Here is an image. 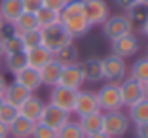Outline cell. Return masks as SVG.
I'll list each match as a JSON object with an SVG mask.
<instances>
[{
    "instance_id": "cell-22",
    "label": "cell",
    "mask_w": 148,
    "mask_h": 138,
    "mask_svg": "<svg viewBox=\"0 0 148 138\" xmlns=\"http://www.w3.org/2000/svg\"><path fill=\"white\" fill-rule=\"evenodd\" d=\"M80 127L86 134H91V133H99L103 131V112H93V114H87V116L80 117L78 119Z\"/></svg>"
},
{
    "instance_id": "cell-21",
    "label": "cell",
    "mask_w": 148,
    "mask_h": 138,
    "mask_svg": "<svg viewBox=\"0 0 148 138\" xmlns=\"http://www.w3.org/2000/svg\"><path fill=\"white\" fill-rule=\"evenodd\" d=\"M21 13H23L21 0H0V15H2L4 23L12 25Z\"/></svg>"
},
{
    "instance_id": "cell-7",
    "label": "cell",
    "mask_w": 148,
    "mask_h": 138,
    "mask_svg": "<svg viewBox=\"0 0 148 138\" xmlns=\"http://www.w3.org/2000/svg\"><path fill=\"white\" fill-rule=\"evenodd\" d=\"M76 95H78V91H74V89L53 85L51 91H49V104L65 110L66 114H72L74 112V102H76Z\"/></svg>"
},
{
    "instance_id": "cell-15",
    "label": "cell",
    "mask_w": 148,
    "mask_h": 138,
    "mask_svg": "<svg viewBox=\"0 0 148 138\" xmlns=\"http://www.w3.org/2000/svg\"><path fill=\"white\" fill-rule=\"evenodd\" d=\"M44 106H46V102H44L40 97L31 95L17 110H19V116H23V117H27V119H31V121H34V123H38L40 116H42Z\"/></svg>"
},
{
    "instance_id": "cell-37",
    "label": "cell",
    "mask_w": 148,
    "mask_h": 138,
    "mask_svg": "<svg viewBox=\"0 0 148 138\" xmlns=\"http://www.w3.org/2000/svg\"><path fill=\"white\" fill-rule=\"evenodd\" d=\"M114 4L123 12H129V10H133L137 6V0H114Z\"/></svg>"
},
{
    "instance_id": "cell-20",
    "label": "cell",
    "mask_w": 148,
    "mask_h": 138,
    "mask_svg": "<svg viewBox=\"0 0 148 138\" xmlns=\"http://www.w3.org/2000/svg\"><path fill=\"white\" fill-rule=\"evenodd\" d=\"M25 55H27V66H31L34 70H40L46 63H49L53 59V53L49 49H46L44 46L29 49V51H25Z\"/></svg>"
},
{
    "instance_id": "cell-41",
    "label": "cell",
    "mask_w": 148,
    "mask_h": 138,
    "mask_svg": "<svg viewBox=\"0 0 148 138\" xmlns=\"http://www.w3.org/2000/svg\"><path fill=\"white\" fill-rule=\"evenodd\" d=\"M86 138H108L103 131H99V133H91V134H86Z\"/></svg>"
},
{
    "instance_id": "cell-2",
    "label": "cell",
    "mask_w": 148,
    "mask_h": 138,
    "mask_svg": "<svg viewBox=\"0 0 148 138\" xmlns=\"http://www.w3.org/2000/svg\"><path fill=\"white\" fill-rule=\"evenodd\" d=\"M129 117L122 110L118 112H103V133L108 138H122L129 131Z\"/></svg>"
},
{
    "instance_id": "cell-31",
    "label": "cell",
    "mask_w": 148,
    "mask_h": 138,
    "mask_svg": "<svg viewBox=\"0 0 148 138\" xmlns=\"http://www.w3.org/2000/svg\"><path fill=\"white\" fill-rule=\"evenodd\" d=\"M21 36V42H23V49L29 51L32 48H38L42 46V30L40 29H34V30H29V32H23Z\"/></svg>"
},
{
    "instance_id": "cell-40",
    "label": "cell",
    "mask_w": 148,
    "mask_h": 138,
    "mask_svg": "<svg viewBox=\"0 0 148 138\" xmlns=\"http://www.w3.org/2000/svg\"><path fill=\"white\" fill-rule=\"evenodd\" d=\"M6 87H8V82H6V78H4V74H0V97L4 95V91H6Z\"/></svg>"
},
{
    "instance_id": "cell-45",
    "label": "cell",
    "mask_w": 148,
    "mask_h": 138,
    "mask_svg": "<svg viewBox=\"0 0 148 138\" xmlns=\"http://www.w3.org/2000/svg\"><path fill=\"white\" fill-rule=\"evenodd\" d=\"M2 25H4V19H2V15H0V29H2Z\"/></svg>"
},
{
    "instance_id": "cell-18",
    "label": "cell",
    "mask_w": 148,
    "mask_h": 138,
    "mask_svg": "<svg viewBox=\"0 0 148 138\" xmlns=\"http://www.w3.org/2000/svg\"><path fill=\"white\" fill-rule=\"evenodd\" d=\"M13 82H17L19 85H23L25 89H29L31 93H34L36 89H40L42 87V80H40V72L34 68H31V66H25V68L21 70V72H17L15 76H13Z\"/></svg>"
},
{
    "instance_id": "cell-35",
    "label": "cell",
    "mask_w": 148,
    "mask_h": 138,
    "mask_svg": "<svg viewBox=\"0 0 148 138\" xmlns=\"http://www.w3.org/2000/svg\"><path fill=\"white\" fill-rule=\"evenodd\" d=\"M21 4H23V12L34 13L36 10L42 8V0H21Z\"/></svg>"
},
{
    "instance_id": "cell-14",
    "label": "cell",
    "mask_w": 148,
    "mask_h": 138,
    "mask_svg": "<svg viewBox=\"0 0 148 138\" xmlns=\"http://www.w3.org/2000/svg\"><path fill=\"white\" fill-rule=\"evenodd\" d=\"M80 70H82L84 82H89V83L103 82V63L97 57H89L84 63H80Z\"/></svg>"
},
{
    "instance_id": "cell-9",
    "label": "cell",
    "mask_w": 148,
    "mask_h": 138,
    "mask_svg": "<svg viewBox=\"0 0 148 138\" xmlns=\"http://www.w3.org/2000/svg\"><path fill=\"white\" fill-rule=\"evenodd\" d=\"M84 4H86V17L91 27L103 25L108 19L110 10L106 0H84Z\"/></svg>"
},
{
    "instance_id": "cell-19",
    "label": "cell",
    "mask_w": 148,
    "mask_h": 138,
    "mask_svg": "<svg viewBox=\"0 0 148 138\" xmlns=\"http://www.w3.org/2000/svg\"><path fill=\"white\" fill-rule=\"evenodd\" d=\"M34 125H36L34 121L27 119V117H23V116H17L8 125L10 138H31L32 131H34Z\"/></svg>"
},
{
    "instance_id": "cell-47",
    "label": "cell",
    "mask_w": 148,
    "mask_h": 138,
    "mask_svg": "<svg viewBox=\"0 0 148 138\" xmlns=\"http://www.w3.org/2000/svg\"><path fill=\"white\" fill-rule=\"evenodd\" d=\"M146 51H148V49H146ZM146 57H148V55H146Z\"/></svg>"
},
{
    "instance_id": "cell-16",
    "label": "cell",
    "mask_w": 148,
    "mask_h": 138,
    "mask_svg": "<svg viewBox=\"0 0 148 138\" xmlns=\"http://www.w3.org/2000/svg\"><path fill=\"white\" fill-rule=\"evenodd\" d=\"M31 95L32 93L29 89H25L23 85H19L17 82H13V83H8L4 95H2V100L8 102V104H12V106H15V108H19Z\"/></svg>"
},
{
    "instance_id": "cell-36",
    "label": "cell",
    "mask_w": 148,
    "mask_h": 138,
    "mask_svg": "<svg viewBox=\"0 0 148 138\" xmlns=\"http://www.w3.org/2000/svg\"><path fill=\"white\" fill-rule=\"evenodd\" d=\"M66 2L69 0H42V6L44 8H49V10H55V12H61Z\"/></svg>"
},
{
    "instance_id": "cell-43",
    "label": "cell",
    "mask_w": 148,
    "mask_h": 138,
    "mask_svg": "<svg viewBox=\"0 0 148 138\" xmlns=\"http://www.w3.org/2000/svg\"><path fill=\"white\" fill-rule=\"evenodd\" d=\"M137 4H139V6H146V8H148V0H137Z\"/></svg>"
},
{
    "instance_id": "cell-6",
    "label": "cell",
    "mask_w": 148,
    "mask_h": 138,
    "mask_svg": "<svg viewBox=\"0 0 148 138\" xmlns=\"http://www.w3.org/2000/svg\"><path fill=\"white\" fill-rule=\"evenodd\" d=\"M118 87H120L122 102H123V106H127V108L144 99V83L137 82V80L129 78V76L118 83Z\"/></svg>"
},
{
    "instance_id": "cell-42",
    "label": "cell",
    "mask_w": 148,
    "mask_h": 138,
    "mask_svg": "<svg viewBox=\"0 0 148 138\" xmlns=\"http://www.w3.org/2000/svg\"><path fill=\"white\" fill-rule=\"evenodd\" d=\"M140 30H143V34L148 38V17H146V21H144L143 25H140Z\"/></svg>"
},
{
    "instance_id": "cell-17",
    "label": "cell",
    "mask_w": 148,
    "mask_h": 138,
    "mask_svg": "<svg viewBox=\"0 0 148 138\" xmlns=\"http://www.w3.org/2000/svg\"><path fill=\"white\" fill-rule=\"evenodd\" d=\"M63 66H65V65H63L61 61H57L55 57H53L49 63H46V65L38 70V72H40V80H42V85H49V87L57 85Z\"/></svg>"
},
{
    "instance_id": "cell-4",
    "label": "cell",
    "mask_w": 148,
    "mask_h": 138,
    "mask_svg": "<svg viewBox=\"0 0 148 138\" xmlns=\"http://www.w3.org/2000/svg\"><path fill=\"white\" fill-rule=\"evenodd\" d=\"M103 63V80L106 83H120L122 80L127 78V65H125V59L118 55H106L105 59H101Z\"/></svg>"
},
{
    "instance_id": "cell-32",
    "label": "cell",
    "mask_w": 148,
    "mask_h": 138,
    "mask_svg": "<svg viewBox=\"0 0 148 138\" xmlns=\"http://www.w3.org/2000/svg\"><path fill=\"white\" fill-rule=\"evenodd\" d=\"M127 17H129V21H131L133 27L135 25H143V23L146 21V17H148V8L146 6H139L137 4L133 10L127 12Z\"/></svg>"
},
{
    "instance_id": "cell-24",
    "label": "cell",
    "mask_w": 148,
    "mask_h": 138,
    "mask_svg": "<svg viewBox=\"0 0 148 138\" xmlns=\"http://www.w3.org/2000/svg\"><path fill=\"white\" fill-rule=\"evenodd\" d=\"M34 17H36V23H38V29H46V27H51V25H55V23L61 21L59 12L49 10V8H44V6L34 12Z\"/></svg>"
},
{
    "instance_id": "cell-44",
    "label": "cell",
    "mask_w": 148,
    "mask_h": 138,
    "mask_svg": "<svg viewBox=\"0 0 148 138\" xmlns=\"http://www.w3.org/2000/svg\"><path fill=\"white\" fill-rule=\"evenodd\" d=\"M144 99H148V82L144 83Z\"/></svg>"
},
{
    "instance_id": "cell-39",
    "label": "cell",
    "mask_w": 148,
    "mask_h": 138,
    "mask_svg": "<svg viewBox=\"0 0 148 138\" xmlns=\"http://www.w3.org/2000/svg\"><path fill=\"white\" fill-rule=\"evenodd\" d=\"M0 138H10V131H8V125H4L0 121Z\"/></svg>"
},
{
    "instance_id": "cell-30",
    "label": "cell",
    "mask_w": 148,
    "mask_h": 138,
    "mask_svg": "<svg viewBox=\"0 0 148 138\" xmlns=\"http://www.w3.org/2000/svg\"><path fill=\"white\" fill-rule=\"evenodd\" d=\"M53 57H55L57 61H61L63 65H74V63H78V48H76L74 42H72V44H69V46H65V48H61Z\"/></svg>"
},
{
    "instance_id": "cell-26",
    "label": "cell",
    "mask_w": 148,
    "mask_h": 138,
    "mask_svg": "<svg viewBox=\"0 0 148 138\" xmlns=\"http://www.w3.org/2000/svg\"><path fill=\"white\" fill-rule=\"evenodd\" d=\"M12 25H13V29H15V32H19V34L38 29V23H36L34 13H29V12H23L21 15H19V17L12 23Z\"/></svg>"
},
{
    "instance_id": "cell-1",
    "label": "cell",
    "mask_w": 148,
    "mask_h": 138,
    "mask_svg": "<svg viewBox=\"0 0 148 138\" xmlns=\"http://www.w3.org/2000/svg\"><path fill=\"white\" fill-rule=\"evenodd\" d=\"M40 30H42V46L46 49H49L53 55H55L61 48H65V46H69V44L74 42V40L69 36V32L65 30V27L61 25V21L55 23V25H51V27L40 29Z\"/></svg>"
},
{
    "instance_id": "cell-25",
    "label": "cell",
    "mask_w": 148,
    "mask_h": 138,
    "mask_svg": "<svg viewBox=\"0 0 148 138\" xmlns=\"http://www.w3.org/2000/svg\"><path fill=\"white\" fill-rule=\"evenodd\" d=\"M19 51H25V49H23L21 36H19L17 32L0 42V55L6 57V55H13V53H19Z\"/></svg>"
},
{
    "instance_id": "cell-8",
    "label": "cell",
    "mask_w": 148,
    "mask_h": 138,
    "mask_svg": "<svg viewBox=\"0 0 148 138\" xmlns=\"http://www.w3.org/2000/svg\"><path fill=\"white\" fill-rule=\"evenodd\" d=\"M61 25L65 27V30L69 32V36L72 40L86 36L91 29L86 13H82V15H65V17H61Z\"/></svg>"
},
{
    "instance_id": "cell-33",
    "label": "cell",
    "mask_w": 148,
    "mask_h": 138,
    "mask_svg": "<svg viewBox=\"0 0 148 138\" xmlns=\"http://www.w3.org/2000/svg\"><path fill=\"white\" fill-rule=\"evenodd\" d=\"M17 116H19V110L15 108V106H12V104L2 100V104H0V121H2L4 125H10Z\"/></svg>"
},
{
    "instance_id": "cell-28",
    "label": "cell",
    "mask_w": 148,
    "mask_h": 138,
    "mask_svg": "<svg viewBox=\"0 0 148 138\" xmlns=\"http://www.w3.org/2000/svg\"><path fill=\"white\" fill-rule=\"evenodd\" d=\"M4 65H6V68H8V72H12L13 76H15L17 72H21V70L27 66V55H25V51L13 53V55H6L4 57Z\"/></svg>"
},
{
    "instance_id": "cell-27",
    "label": "cell",
    "mask_w": 148,
    "mask_h": 138,
    "mask_svg": "<svg viewBox=\"0 0 148 138\" xmlns=\"http://www.w3.org/2000/svg\"><path fill=\"white\" fill-rule=\"evenodd\" d=\"M129 78L137 80L140 83H146L148 82V57H140L137 59L129 68Z\"/></svg>"
},
{
    "instance_id": "cell-46",
    "label": "cell",
    "mask_w": 148,
    "mask_h": 138,
    "mask_svg": "<svg viewBox=\"0 0 148 138\" xmlns=\"http://www.w3.org/2000/svg\"><path fill=\"white\" fill-rule=\"evenodd\" d=\"M0 104H2V97H0Z\"/></svg>"
},
{
    "instance_id": "cell-11",
    "label": "cell",
    "mask_w": 148,
    "mask_h": 138,
    "mask_svg": "<svg viewBox=\"0 0 148 138\" xmlns=\"http://www.w3.org/2000/svg\"><path fill=\"white\" fill-rule=\"evenodd\" d=\"M139 49H140V42H139V38H137L133 32L112 42V53L118 55V57H122V59H127V57L137 55Z\"/></svg>"
},
{
    "instance_id": "cell-34",
    "label": "cell",
    "mask_w": 148,
    "mask_h": 138,
    "mask_svg": "<svg viewBox=\"0 0 148 138\" xmlns=\"http://www.w3.org/2000/svg\"><path fill=\"white\" fill-rule=\"evenodd\" d=\"M31 138H57V131L48 125H44V123H36Z\"/></svg>"
},
{
    "instance_id": "cell-5",
    "label": "cell",
    "mask_w": 148,
    "mask_h": 138,
    "mask_svg": "<svg viewBox=\"0 0 148 138\" xmlns=\"http://www.w3.org/2000/svg\"><path fill=\"white\" fill-rule=\"evenodd\" d=\"M97 102H99L101 112H118L123 108L122 95H120V87L116 83H106L99 89L97 93Z\"/></svg>"
},
{
    "instance_id": "cell-3",
    "label": "cell",
    "mask_w": 148,
    "mask_h": 138,
    "mask_svg": "<svg viewBox=\"0 0 148 138\" xmlns=\"http://www.w3.org/2000/svg\"><path fill=\"white\" fill-rule=\"evenodd\" d=\"M101 27H103V34H105V38L110 40V42H114V40H118V38H122V36L133 32V25H131L129 17L123 15V13L108 15V19H106Z\"/></svg>"
},
{
    "instance_id": "cell-13",
    "label": "cell",
    "mask_w": 148,
    "mask_h": 138,
    "mask_svg": "<svg viewBox=\"0 0 148 138\" xmlns=\"http://www.w3.org/2000/svg\"><path fill=\"white\" fill-rule=\"evenodd\" d=\"M57 85L69 87V89H74V91H80V87L84 85V76H82V70H80V65H78V63L63 66Z\"/></svg>"
},
{
    "instance_id": "cell-10",
    "label": "cell",
    "mask_w": 148,
    "mask_h": 138,
    "mask_svg": "<svg viewBox=\"0 0 148 138\" xmlns=\"http://www.w3.org/2000/svg\"><path fill=\"white\" fill-rule=\"evenodd\" d=\"M69 119H70V114H66L65 110L57 108V106H53V104H46L44 110H42V116H40L38 123H44V125L59 131Z\"/></svg>"
},
{
    "instance_id": "cell-38",
    "label": "cell",
    "mask_w": 148,
    "mask_h": 138,
    "mask_svg": "<svg viewBox=\"0 0 148 138\" xmlns=\"http://www.w3.org/2000/svg\"><path fill=\"white\" fill-rule=\"evenodd\" d=\"M135 138H148V123L135 125Z\"/></svg>"
},
{
    "instance_id": "cell-12",
    "label": "cell",
    "mask_w": 148,
    "mask_h": 138,
    "mask_svg": "<svg viewBox=\"0 0 148 138\" xmlns=\"http://www.w3.org/2000/svg\"><path fill=\"white\" fill-rule=\"evenodd\" d=\"M99 112V102H97V93L93 91H78L76 95V102H74V112L78 117H84L87 114Z\"/></svg>"
},
{
    "instance_id": "cell-23",
    "label": "cell",
    "mask_w": 148,
    "mask_h": 138,
    "mask_svg": "<svg viewBox=\"0 0 148 138\" xmlns=\"http://www.w3.org/2000/svg\"><path fill=\"white\" fill-rule=\"evenodd\" d=\"M127 117H129V121L133 125H144V123H148V99H143L137 104L129 106Z\"/></svg>"
},
{
    "instance_id": "cell-29",
    "label": "cell",
    "mask_w": 148,
    "mask_h": 138,
    "mask_svg": "<svg viewBox=\"0 0 148 138\" xmlns=\"http://www.w3.org/2000/svg\"><path fill=\"white\" fill-rule=\"evenodd\" d=\"M57 138H86V133L82 131L78 121L69 119L61 129L57 131Z\"/></svg>"
}]
</instances>
